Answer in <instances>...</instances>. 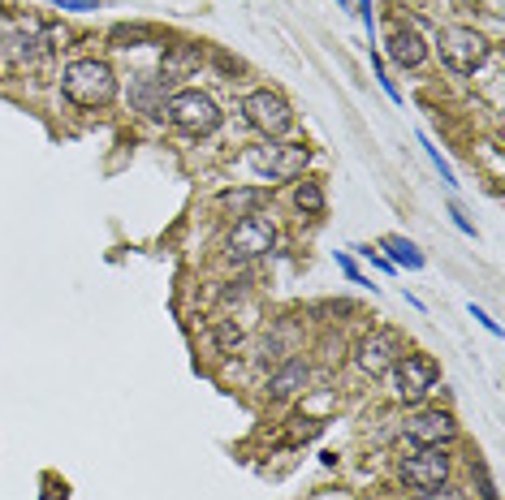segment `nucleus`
<instances>
[{
	"mask_svg": "<svg viewBox=\"0 0 505 500\" xmlns=\"http://www.w3.org/2000/svg\"><path fill=\"white\" fill-rule=\"evenodd\" d=\"M242 113H247V125L259 130L264 138H281L294 130L290 99L276 96V91H251V96L242 99Z\"/></svg>",
	"mask_w": 505,
	"mask_h": 500,
	"instance_id": "4",
	"label": "nucleus"
},
{
	"mask_svg": "<svg viewBox=\"0 0 505 500\" xmlns=\"http://www.w3.org/2000/svg\"><path fill=\"white\" fill-rule=\"evenodd\" d=\"M407 354V346H402V337L393 332V328H376L371 337H363L359 341V349H354V363H359V371H368V375H385V371H393V363Z\"/></svg>",
	"mask_w": 505,
	"mask_h": 500,
	"instance_id": "7",
	"label": "nucleus"
},
{
	"mask_svg": "<svg viewBox=\"0 0 505 500\" xmlns=\"http://www.w3.org/2000/svg\"><path fill=\"white\" fill-rule=\"evenodd\" d=\"M436 380H441V366L432 354H402L393 363V388H397L402 402H424L436 388Z\"/></svg>",
	"mask_w": 505,
	"mask_h": 500,
	"instance_id": "5",
	"label": "nucleus"
},
{
	"mask_svg": "<svg viewBox=\"0 0 505 500\" xmlns=\"http://www.w3.org/2000/svg\"><path fill=\"white\" fill-rule=\"evenodd\" d=\"M419 143H424V147H427V155H432V164L441 169V181H445V186H458V177H454V169H449L445 160H441V152H436V147H432L427 138H419Z\"/></svg>",
	"mask_w": 505,
	"mask_h": 500,
	"instance_id": "19",
	"label": "nucleus"
},
{
	"mask_svg": "<svg viewBox=\"0 0 505 500\" xmlns=\"http://www.w3.org/2000/svg\"><path fill=\"white\" fill-rule=\"evenodd\" d=\"M61 91L70 104L78 108H108L117 99V74L108 60H74L65 74H61Z\"/></svg>",
	"mask_w": 505,
	"mask_h": 500,
	"instance_id": "1",
	"label": "nucleus"
},
{
	"mask_svg": "<svg viewBox=\"0 0 505 500\" xmlns=\"http://www.w3.org/2000/svg\"><path fill=\"white\" fill-rule=\"evenodd\" d=\"M251 164L259 169V173H268L272 181H290V177L303 173V164H307V147H290V143H268V147L251 152Z\"/></svg>",
	"mask_w": 505,
	"mask_h": 500,
	"instance_id": "9",
	"label": "nucleus"
},
{
	"mask_svg": "<svg viewBox=\"0 0 505 500\" xmlns=\"http://www.w3.org/2000/svg\"><path fill=\"white\" fill-rule=\"evenodd\" d=\"M61 9H96V0H52Z\"/></svg>",
	"mask_w": 505,
	"mask_h": 500,
	"instance_id": "22",
	"label": "nucleus"
},
{
	"mask_svg": "<svg viewBox=\"0 0 505 500\" xmlns=\"http://www.w3.org/2000/svg\"><path fill=\"white\" fill-rule=\"evenodd\" d=\"M471 315H475V319H480V324H484L488 332H497V319H488V315H484L480 307H475V302H471Z\"/></svg>",
	"mask_w": 505,
	"mask_h": 500,
	"instance_id": "24",
	"label": "nucleus"
},
{
	"mask_svg": "<svg viewBox=\"0 0 505 500\" xmlns=\"http://www.w3.org/2000/svg\"><path fill=\"white\" fill-rule=\"evenodd\" d=\"M449 479V453L445 449H419L402 462V483L415 487V492H427V487H441Z\"/></svg>",
	"mask_w": 505,
	"mask_h": 500,
	"instance_id": "8",
	"label": "nucleus"
},
{
	"mask_svg": "<svg viewBox=\"0 0 505 500\" xmlns=\"http://www.w3.org/2000/svg\"><path fill=\"white\" fill-rule=\"evenodd\" d=\"M427 57V43L419 39L415 26H397L393 35H388V60H397L402 69H415V65H424Z\"/></svg>",
	"mask_w": 505,
	"mask_h": 500,
	"instance_id": "11",
	"label": "nucleus"
},
{
	"mask_svg": "<svg viewBox=\"0 0 505 500\" xmlns=\"http://www.w3.org/2000/svg\"><path fill=\"white\" fill-rule=\"evenodd\" d=\"M255 203H259V190H225V208H233V212L251 216Z\"/></svg>",
	"mask_w": 505,
	"mask_h": 500,
	"instance_id": "16",
	"label": "nucleus"
},
{
	"mask_svg": "<svg viewBox=\"0 0 505 500\" xmlns=\"http://www.w3.org/2000/svg\"><path fill=\"white\" fill-rule=\"evenodd\" d=\"M272 242H276V229H272L268 216H242L238 225H233L229 242H225V250H229V259H238V264H247V259H259V255H268Z\"/></svg>",
	"mask_w": 505,
	"mask_h": 500,
	"instance_id": "6",
	"label": "nucleus"
},
{
	"mask_svg": "<svg viewBox=\"0 0 505 500\" xmlns=\"http://www.w3.org/2000/svg\"><path fill=\"white\" fill-rule=\"evenodd\" d=\"M164 113H169V121H173L177 130H186V134H194V138L220 130V108H216V99L203 96V91H177V96H169Z\"/></svg>",
	"mask_w": 505,
	"mask_h": 500,
	"instance_id": "2",
	"label": "nucleus"
},
{
	"mask_svg": "<svg viewBox=\"0 0 505 500\" xmlns=\"http://www.w3.org/2000/svg\"><path fill=\"white\" fill-rule=\"evenodd\" d=\"M199 65V48H173L169 57H164V69H160V78L169 82V78L186 74V69H194Z\"/></svg>",
	"mask_w": 505,
	"mask_h": 500,
	"instance_id": "15",
	"label": "nucleus"
},
{
	"mask_svg": "<svg viewBox=\"0 0 505 500\" xmlns=\"http://www.w3.org/2000/svg\"><path fill=\"white\" fill-rule=\"evenodd\" d=\"M238 341H242V328L233 324V319H220V324H216V346L229 349V346H238Z\"/></svg>",
	"mask_w": 505,
	"mask_h": 500,
	"instance_id": "18",
	"label": "nucleus"
},
{
	"mask_svg": "<svg viewBox=\"0 0 505 500\" xmlns=\"http://www.w3.org/2000/svg\"><path fill=\"white\" fill-rule=\"evenodd\" d=\"M337 268L346 272V276L354 281V285H368V276H363V272L354 268V259H350V255H341V250H337Z\"/></svg>",
	"mask_w": 505,
	"mask_h": 500,
	"instance_id": "21",
	"label": "nucleus"
},
{
	"mask_svg": "<svg viewBox=\"0 0 505 500\" xmlns=\"http://www.w3.org/2000/svg\"><path fill=\"white\" fill-rule=\"evenodd\" d=\"M454 436H458V423L445 410H419L415 419H407V440L419 444V449H441Z\"/></svg>",
	"mask_w": 505,
	"mask_h": 500,
	"instance_id": "10",
	"label": "nucleus"
},
{
	"mask_svg": "<svg viewBox=\"0 0 505 500\" xmlns=\"http://www.w3.org/2000/svg\"><path fill=\"white\" fill-rule=\"evenodd\" d=\"M419 500H466V492H458V487L441 483V487H427V492H419Z\"/></svg>",
	"mask_w": 505,
	"mask_h": 500,
	"instance_id": "20",
	"label": "nucleus"
},
{
	"mask_svg": "<svg viewBox=\"0 0 505 500\" xmlns=\"http://www.w3.org/2000/svg\"><path fill=\"white\" fill-rule=\"evenodd\" d=\"M380 246L388 250V259H393V264H397V268H410V272H419L427 264L424 255H419V246H415V242H407V237H397V233H393V237H385V242H380Z\"/></svg>",
	"mask_w": 505,
	"mask_h": 500,
	"instance_id": "13",
	"label": "nucleus"
},
{
	"mask_svg": "<svg viewBox=\"0 0 505 500\" xmlns=\"http://www.w3.org/2000/svg\"><path fill=\"white\" fill-rule=\"evenodd\" d=\"M363 259H371V268H380V272H393V264H388V259H380V255H371V250H363Z\"/></svg>",
	"mask_w": 505,
	"mask_h": 500,
	"instance_id": "23",
	"label": "nucleus"
},
{
	"mask_svg": "<svg viewBox=\"0 0 505 500\" xmlns=\"http://www.w3.org/2000/svg\"><path fill=\"white\" fill-rule=\"evenodd\" d=\"M436 48H441V60L454 74H475L488 60V39L475 26H449V31H441Z\"/></svg>",
	"mask_w": 505,
	"mask_h": 500,
	"instance_id": "3",
	"label": "nucleus"
},
{
	"mask_svg": "<svg viewBox=\"0 0 505 500\" xmlns=\"http://www.w3.org/2000/svg\"><path fill=\"white\" fill-rule=\"evenodd\" d=\"M294 208L303 216L324 212V190H320V181H298V186H294Z\"/></svg>",
	"mask_w": 505,
	"mask_h": 500,
	"instance_id": "14",
	"label": "nucleus"
},
{
	"mask_svg": "<svg viewBox=\"0 0 505 500\" xmlns=\"http://www.w3.org/2000/svg\"><path fill=\"white\" fill-rule=\"evenodd\" d=\"M303 384H307V363H303V358H290V363L268 380V393L272 397H290V393H298Z\"/></svg>",
	"mask_w": 505,
	"mask_h": 500,
	"instance_id": "12",
	"label": "nucleus"
},
{
	"mask_svg": "<svg viewBox=\"0 0 505 500\" xmlns=\"http://www.w3.org/2000/svg\"><path fill=\"white\" fill-rule=\"evenodd\" d=\"M113 39L117 43H121V48H135V43H143V39H147V43H152V31H147V26H117L113 31Z\"/></svg>",
	"mask_w": 505,
	"mask_h": 500,
	"instance_id": "17",
	"label": "nucleus"
}]
</instances>
